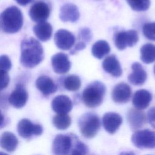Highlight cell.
I'll list each match as a JSON object with an SVG mask.
<instances>
[{"instance_id":"6da1fadb","label":"cell","mask_w":155,"mask_h":155,"mask_svg":"<svg viewBox=\"0 0 155 155\" xmlns=\"http://www.w3.org/2000/svg\"><path fill=\"white\" fill-rule=\"evenodd\" d=\"M44 58L42 46L37 39L29 38L21 41L20 62L23 67L33 68L39 64Z\"/></svg>"},{"instance_id":"7a4b0ae2","label":"cell","mask_w":155,"mask_h":155,"mask_svg":"<svg viewBox=\"0 0 155 155\" xmlns=\"http://www.w3.org/2000/svg\"><path fill=\"white\" fill-rule=\"evenodd\" d=\"M1 30L6 33L18 32L23 25V16L21 11L16 6H10L1 14Z\"/></svg>"},{"instance_id":"3957f363","label":"cell","mask_w":155,"mask_h":155,"mask_svg":"<svg viewBox=\"0 0 155 155\" xmlns=\"http://www.w3.org/2000/svg\"><path fill=\"white\" fill-rule=\"evenodd\" d=\"M106 92L104 84L100 81H93L89 84L82 93V100L88 108L99 107L103 102Z\"/></svg>"},{"instance_id":"277c9868","label":"cell","mask_w":155,"mask_h":155,"mask_svg":"<svg viewBox=\"0 0 155 155\" xmlns=\"http://www.w3.org/2000/svg\"><path fill=\"white\" fill-rule=\"evenodd\" d=\"M78 125L81 133L86 138H92L97 133L101 124L97 115L93 113H87L80 117Z\"/></svg>"},{"instance_id":"5b68a950","label":"cell","mask_w":155,"mask_h":155,"mask_svg":"<svg viewBox=\"0 0 155 155\" xmlns=\"http://www.w3.org/2000/svg\"><path fill=\"white\" fill-rule=\"evenodd\" d=\"M133 145L140 149L155 148V131L150 129L136 130L131 136Z\"/></svg>"},{"instance_id":"8992f818","label":"cell","mask_w":155,"mask_h":155,"mask_svg":"<svg viewBox=\"0 0 155 155\" xmlns=\"http://www.w3.org/2000/svg\"><path fill=\"white\" fill-rule=\"evenodd\" d=\"M74 136L58 134L53 142L52 151L54 155H70L72 151Z\"/></svg>"},{"instance_id":"52a82bcc","label":"cell","mask_w":155,"mask_h":155,"mask_svg":"<svg viewBox=\"0 0 155 155\" xmlns=\"http://www.w3.org/2000/svg\"><path fill=\"white\" fill-rule=\"evenodd\" d=\"M138 40V33L134 30L119 31L115 34L114 37L115 46L119 50H123L128 47H133Z\"/></svg>"},{"instance_id":"ba28073f","label":"cell","mask_w":155,"mask_h":155,"mask_svg":"<svg viewBox=\"0 0 155 155\" xmlns=\"http://www.w3.org/2000/svg\"><path fill=\"white\" fill-rule=\"evenodd\" d=\"M19 135L24 138L29 139L33 136H39L42 133V127L38 124H33L28 119H22L19 121L17 125Z\"/></svg>"},{"instance_id":"9c48e42d","label":"cell","mask_w":155,"mask_h":155,"mask_svg":"<svg viewBox=\"0 0 155 155\" xmlns=\"http://www.w3.org/2000/svg\"><path fill=\"white\" fill-rule=\"evenodd\" d=\"M50 13V9L48 5L42 1L35 2L28 11V15L31 19L37 23L45 22Z\"/></svg>"},{"instance_id":"30bf717a","label":"cell","mask_w":155,"mask_h":155,"mask_svg":"<svg viewBox=\"0 0 155 155\" xmlns=\"http://www.w3.org/2000/svg\"><path fill=\"white\" fill-rule=\"evenodd\" d=\"M54 41L58 48L62 50H68L74 45L75 37L68 30L59 29L54 33Z\"/></svg>"},{"instance_id":"8fae6325","label":"cell","mask_w":155,"mask_h":155,"mask_svg":"<svg viewBox=\"0 0 155 155\" xmlns=\"http://www.w3.org/2000/svg\"><path fill=\"white\" fill-rule=\"evenodd\" d=\"M28 100V93L22 84H18L8 97V103L13 107H23Z\"/></svg>"},{"instance_id":"7c38bea8","label":"cell","mask_w":155,"mask_h":155,"mask_svg":"<svg viewBox=\"0 0 155 155\" xmlns=\"http://www.w3.org/2000/svg\"><path fill=\"white\" fill-rule=\"evenodd\" d=\"M53 71L57 74L67 73L70 69L71 62L67 54L64 53H58L51 59Z\"/></svg>"},{"instance_id":"4fadbf2b","label":"cell","mask_w":155,"mask_h":155,"mask_svg":"<svg viewBox=\"0 0 155 155\" xmlns=\"http://www.w3.org/2000/svg\"><path fill=\"white\" fill-rule=\"evenodd\" d=\"M131 96V89L129 85L124 82H120L116 85L111 93L112 99L117 104L128 102Z\"/></svg>"},{"instance_id":"5bb4252c","label":"cell","mask_w":155,"mask_h":155,"mask_svg":"<svg viewBox=\"0 0 155 155\" xmlns=\"http://www.w3.org/2000/svg\"><path fill=\"white\" fill-rule=\"evenodd\" d=\"M122 123L120 115L114 112L106 113L102 117V125L104 129L110 134L117 131Z\"/></svg>"},{"instance_id":"9a60e30c","label":"cell","mask_w":155,"mask_h":155,"mask_svg":"<svg viewBox=\"0 0 155 155\" xmlns=\"http://www.w3.org/2000/svg\"><path fill=\"white\" fill-rule=\"evenodd\" d=\"M127 120L133 130H136L142 128L147 122V117L145 113L141 110L137 108H131L127 113Z\"/></svg>"},{"instance_id":"2e32d148","label":"cell","mask_w":155,"mask_h":155,"mask_svg":"<svg viewBox=\"0 0 155 155\" xmlns=\"http://www.w3.org/2000/svg\"><path fill=\"white\" fill-rule=\"evenodd\" d=\"M52 110L57 114H67L72 108L71 100L66 95H59L56 96L51 101Z\"/></svg>"},{"instance_id":"e0dca14e","label":"cell","mask_w":155,"mask_h":155,"mask_svg":"<svg viewBox=\"0 0 155 155\" xmlns=\"http://www.w3.org/2000/svg\"><path fill=\"white\" fill-rule=\"evenodd\" d=\"M59 16L63 22H75L79 19L80 13L75 4L67 3L61 7Z\"/></svg>"},{"instance_id":"ac0fdd59","label":"cell","mask_w":155,"mask_h":155,"mask_svg":"<svg viewBox=\"0 0 155 155\" xmlns=\"http://www.w3.org/2000/svg\"><path fill=\"white\" fill-rule=\"evenodd\" d=\"M132 73L128 76V81L134 85H142L147 80V74L142 65L139 62L131 65Z\"/></svg>"},{"instance_id":"d6986e66","label":"cell","mask_w":155,"mask_h":155,"mask_svg":"<svg viewBox=\"0 0 155 155\" xmlns=\"http://www.w3.org/2000/svg\"><path fill=\"white\" fill-rule=\"evenodd\" d=\"M152 98V94L149 91L140 89L134 93L132 102L136 108L142 110L147 108L150 105Z\"/></svg>"},{"instance_id":"ffe728a7","label":"cell","mask_w":155,"mask_h":155,"mask_svg":"<svg viewBox=\"0 0 155 155\" xmlns=\"http://www.w3.org/2000/svg\"><path fill=\"white\" fill-rule=\"evenodd\" d=\"M36 87L45 96L55 93L58 90V86L53 79L45 75H42L37 78Z\"/></svg>"},{"instance_id":"44dd1931","label":"cell","mask_w":155,"mask_h":155,"mask_svg":"<svg viewBox=\"0 0 155 155\" xmlns=\"http://www.w3.org/2000/svg\"><path fill=\"white\" fill-rule=\"evenodd\" d=\"M102 68L107 73L115 78L120 77L122 74L120 64L115 55L107 56L102 62Z\"/></svg>"},{"instance_id":"7402d4cb","label":"cell","mask_w":155,"mask_h":155,"mask_svg":"<svg viewBox=\"0 0 155 155\" xmlns=\"http://www.w3.org/2000/svg\"><path fill=\"white\" fill-rule=\"evenodd\" d=\"M33 30L38 39L41 41L45 42L51 38L53 28L50 23L45 21L36 24L33 27Z\"/></svg>"},{"instance_id":"603a6c76","label":"cell","mask_w":155,"mask_h":155,"mask_svg":"<svg viewBox=\"0 0 155 155\" xmlns=\"http://www.w3.org/2000/svg\"><path fill=\"white\" fill-rule=\"evenodd\" d=\"M0 143L3 149L8 152H12L16 150L18 144V140L13 133L6 131L2 134Z\"/></svg>"},{"instance_id":"cb8c5ba5","label":"cell","mask_w":155,"mask_h":155,"mask_svg":"<svg viewBox=\"0 0 155 155\" xmlns=\"http://www.w3.org/2000/svg\"><path fill=\"white\" fill-rule=\"evenodd\" d=\"M110 51V47L108 43L104 40L96 41L91 47V54L99 59H101L107 55Z\"/></svg>"},{"instance_id":"d4e9b609","label":"cell","mask_w":155,"mask_h":155,"mask_svg":"<svg viewBox=\"0 0 155 155\" xmlns=\"http://www.w3.org/2000/svg\"><path fill=\"white\" fill-rule=\"evenodd\" d=\"M140 59L147 64L155 61V45L147 43L143 45L140 50Z\"/></svg>"},{"instance_id":"484cf974","label":"cell","mask_w":155,"mask_h":155,"mask_svg":"<svg viewBox=\"0 0 155 155\" xmlns=\"http://www.w3.org/2000/svg\"><path fill=\"white\" fill-rule=\"evenodd\" d=\"M63 85L67 90L75 91L80 88L81 85V81L78 76L71 74L66 76L64 79Z\"/></svg>"},{"instance_id":"4316f807","label":"cell","mask_w":155,"mask_h":155,"mask_svg":"<svg viewBox=\"0 0 155 155\" xmlns=\"http://www.w3.org/2000/svg\"><path fill=\"white\" fill-rule=\"evenodd\" d=\"M53 124L58 130H65L71 124V118L67 114H57L53 118Z\"/></svg>"},{"instance_id":"83f0119b","label":"cell","mask_w":155,"mask_h":155,"mask_svg":"<svg viewBox=\"0 0 155 155\" xmlns=\"http://www.w3.org/2000/svg\"><path fill=\"white\" fill-rule=\"evenodd\" d=\"M132 10L136 12H144L150 6V0H126Z\"/></svg>"},{"instance_id":"f1b7e54d","label":"cell","mask_w":155,"mask_h":155,"mask_svg":"<svg viewBox=\"0 0 155 155\" xmlns=\"http://www.w3.org/2000/svg\"><path fill=\"white\" fill-rule=\"evenodd\" d=\"M142 32L146 38L155 41V22L144 24L142 27Z\"/></svg>"},{"instance_id":"f546056e","label":"cell","mask_w":155,"mask_h":155,"mask_svg":"<svg viewBox=\"0 0 155 155\" xmlns=\"http://www.w3.org/2000/svg\"><path fill=\"white\" fill-rule=\"evenodd\" d=\"M79 38L81 41H83L85 43L90 42L92 38L91 30L88 28H82L79 33Z\"/></svg>"},{"instance_id":"4dcf8cb0","label":"cell","mask_w":155,"mask_h":155,"mask_svg":"<svg viewBox=\"0 0 155 155\" xmlns=\"http://www.w3.org/2000/svg\"><path fill=\"white\" fill-rule=\"evenodd\" d=\"M1 70L8 72L12 68V62L7 55H1L0 58Z\"/></svg>"},{"instance_id":"1f68e13d","label":"cell","mask_w":155,"mask_h":155,"mask_svg":"<svg viewBox=\"0 0 155 155\" xmlns=\"http://www.w3.org/2000/svg\"><path fill=\"white\" fill-rule=\"evenodd\" d=\"M1 90H2L8 86V84L9 83L10 78L8 72L1 70Z\"/></svg>"},{"instance_id":"d6a6232c","label":"cell","mask_w":155,"mask_h":155,"mask_svg":"<svg viewBox=\"0 0 155 155\" xmlns=\"http://www.w3.org/2000/svg\"><path fill=\"white\" fill-rule=\"evenodd\" d=\"M147 121L150 125L155 128V107L150 108L147 112Z\"/></svg>"},{"instance_id":"836d02e7","label":"cell","mask_w":155,"mask_h":155,"mask_svg":"<svg viewBox=\"0 0 155 155\" xmlns=\"http://www.w3.org/2000/svg\"><path fill=\"white\" fill-rule=\"evenodd\" d=\"M86 44L85 42H83V41H79L74 46V47L70 51V53L71 54H74L75 53H76L78 51H81L84 50L85 47H86Z\"/></svg>"},{"instance_id":"e575fe53","label":"cell","mask_w":155,"mask_h":155,"mask_svg":"<svg viewBox=\"0 0 155 155\" xmlns=\"http://www.w3.org/2000/svg\"><path fill=\"white\" fill-rule=\"evenodd\" d=\"M18 4H19L20 5H26L31 2H33V0H15Z\"/></svg>"},{"instance_id":"d590c367","label":"cell","mask_w":155,"mask_h":155,"mask_svg":"<svg viewBox=\"0 0 155 155\" xmlns=\"http://www.w3.org/2000/svg\"><path fill=\"white\" fill-rule=\"evenodd\" d=\"M119 155H135L133 151H124L120 153Z\"/></svg>"},{"instance_id":"8d00e7d4","label":"cell","mask_w":155,"mask_h":155,"mask_svg":"<svg viewBox=\"0 0 155 155\" xmlns=\"http://www.w3.org/2000/svg\"><path fill=\"white\" fill-rule=\"evenodd\" d=\"M70 155H84L82 153H81L79 151H76V150H73L71 151V153L70 154Z\"/></svg>"},{"instance_id":"74e56055","label":"cell","mask_w":155,"mask_h":155,"mask_svg":"<svg viewBox=\"0 0 155 155\" xmlns=\"http://www.w3.org/2000/svg\"><path fill=\"white\" fill-rule=\"evenodd\" d=\"M0 155H8V154H6V153H3V152H1V153H0Z\"/></svg>"},{"instance_id":"f35d334b","label":"cell","mask_w":155,"mask_h":155,"mask_svg":"<svg viewBox=\"0 0 155 155\" xmlns=\"http://www.w3.org/2000/svg\"><path fill=\"white\" fill-rule=\"evenodd\" d=\"M154 74H155V65H154Z\"/></svg>"}]
</instances>
